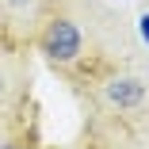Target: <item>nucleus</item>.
<instances>
[{"mask_svg":"<svg viewBox=\"0 0 149 149\" xmlns=\"http://www.w3.org/2000/svg\"><path fill=\"white\" fill-rule=\"evenodd\" d=\"M80 46H84V35L73 19H50L46 31H42V54L50 57L54 65H73L80 57Z\"/></svg>","mask_w":149,"mask_h":149,"instance_id":"f257e3e1","label":"nucleus"},{"mask_svg":"<svg viewBox=\"0 0 149 149\" xmlns=\"http://www.w3.org/2000/svg\"><path fill=\"white\" fill-rule=\"evenodd\" d=\"M145 100V80L141 77H115L107 84V103L111 107H138Z\"/></svg>","mask_w":149,"mask_h":149,"instance_id":"f03ea898","label":"nucleus"},{"mask_svg":"<svg viewBox=\"0 0 149 149\" xmlns=\"http://www.w3.org/2000/svg\"><path fill=\"white\" fill-rule=\"evenodd\" d=\"M138 31H141V38H145V42H149V12H145V15H141V19H138Z\"/></svg>","mask_w":149,"mask_h":149,"instance_id":"7ed1b4c3","label":"nucleus"},{"mask_svg":"<svg viewBox=\"0 0 149 149\" xmlns=\"http://www.w3.org/2000/svg\"><path fill=\"white\" fill-rule=\"evenodd\" d=\"M0 96H4V77H0Z\"/></svg>","mask_w":149,"mask_h":149,"instance_id":"20e7f679","label":"nucleus"},{"mask_svg":"<svg viewBox=\"0 0 149 149\" xmlns=\"http://www.w3.org/2000/svg\"><path fill=\"white\" fill-rule=\"evenodd\" d=\"M4 149H19V145H4Z\"/></svg>","mask_w":149,"mask_h":149,"instance_id":"39448f33","label":"nucleus"}]
</instances>
